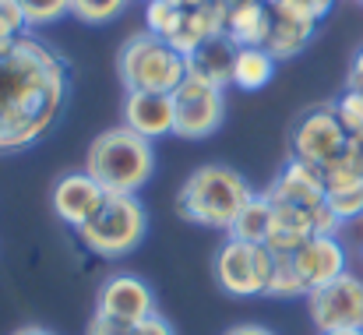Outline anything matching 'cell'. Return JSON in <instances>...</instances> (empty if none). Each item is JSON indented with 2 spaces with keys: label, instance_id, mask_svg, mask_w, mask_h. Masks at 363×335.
Returning a JSON list of instances; mask_svg holds the SVG:
<instances>
[{
  "label": "cell",
  "instance_id": "cell-23",
  "mask_svg": "<svg viewBox=\"0 0 363 335\" xmlns=\"http://www.w3.org/2000/svg\"><path fill=\"white\" fill-rule=\"evenodd\" d=\"M180 14H184V7H177L173 0H148L145 4V32L169 39L180 25Z\"/></svg>",
  "mask_w": 363,
  "mask_h": 335
},
{
  "label": "cell",
  "instance_id": "cell-8",
  "mask_svg": "<svg viewBox=\"0 0 363 335\" xmlns=\"http://www.w3.org/2000/svg\"><path fill=\"white\" fill-rule=\"evenodd\" d=\"M173 110H177V127L173 134L177 138H187V141H201V138H212L223 120H226V92L205 78H194L187 75L180 82V89L173 92Z\"/></svg>",
  "mask_w": 363,
  "mask_h": 335
},
{
  "label": "cell",
  "instance_id": "cell-28",
  "mask_svg": "<svg viewBox=\"0 0 363 335\" xmlns=\"http://www.w3.org/2000/svg\"><path fill=\"white\" fill-rule=\"evenodd\" d=\"M127 335H177V332H173V325L155 311L152 318H145V322H138L134 329H127Z\"/></svg>",
  "mask_w": 363,
  "mask_h": 335
},
{
  "label": "cell",
  "instance_id": "cell-4",
  "mask_svg": "<svg viewBox=\"0 0 363 335\" xmlns=\"http://www.w3.org/2000/svg\"><path fill=\"white\" fill-rule=\"evenodd\" d=\"M117 78L127 92H177L187 78V57L162 35L134 32L117 50Z\"/></svg>",
  "mask_w": 363,
  "mask_h": 335
},
{
  "label": "cell",
  "instance_id": "cell-25",
  "mask_svg": "<svg viewBox=\"0 0 363 335\" xmlns=\"http://www.w3.org/2000/svg\"><path fill=\"white\" fill-rule=\"evenodd\" d=\"M28 28H43V25H53L60 21L64 14H71V0H18Z\"/></svg>",
  "mask_w": 363,
  "mask_h": 335
},
{
  "label": "cell",
  "instance_id": "cell-26",
  "mask_svg": "<svg viewBox=\"0 0 363 335\" xmlns=\"http://www.w3.org/2000/svg\"><path fill=\"white\" fill-rule=\"evenodd\" d=\"M346 134L350 138H363V89H342V96L332 103Z\"/></svg>",
  "mask_w": 363,
  "mask_h": 335
},
{
  "label": "cell",
  "instance_id": "cell-7",
  "mask_svg": "<svg viewBox=\"0 0 363 335\" xmlns=\"http://www.w3.org/2000/svg\"><path fill=\"white\" fill-rule=\"evenodd\" d=\"M346 145H350V134L339 120V113L332 103H321V106H311L293 120V131H289V159H300V163H311L318 170L339 163L346 155Z\"/></svg>",
  "mask_w": 363,
  "mask_h": 335
},
{
  "label": "cell",
  "instance_id": "cell-18",
  "mask_svg": "<svg viewBox=\"0 0 363 335\" xmlns=\"http://www.w3.org/2000/svg\"><path fill=\"white\" fill-rule=\"evenodd\" d=\"M275 64L279 60L264 46H237L230 85H237L240 92H257V89H264L275 78Z\"/></svg>",
  "mask_w": 363,
  "mask_h": 335
},
{
  "label": "cell",
  "instance_id": "cell-9",
  "mask_svg": "<svg viewBox=\"0 0 363 335\" xmlns=\"http://www.w3.org/2000/svg\"><path fill=\"white\" fill-rule=\"evenodd\" d=\"M307 314L321 335L339 332V329H363V279L357 272H346L332 279L328 286L311 290Z\"/></svg>",
  "mask_w": 363,
  "mask_h": 335
},
{
  "label": "cell",
  "instance_id": "cell-15",
  "mask_svg": "<svg viewBox=\"0 0 363 335\" xmlns=\"http://www.w3.org/2000/svg\"><path fill=\"white\" fill-rule=\"evenodd\" d=\"M223 32H226V7H223V0H212V4H201V7H184L180 25L169 35V46L177 53L191 57L201 43H208V39H216Z\"/></svg>",
  "mask_w": 363,
  "mask_h": 335
},
{
  "label": "cell",
  "instance_id": "cell-29",
  "mask_svg": "<svg viewBox=\"0 0 363 335\" xmlns=\"http://www.w3.org/2000/svg\"><path fill=\"white\" fill-rule=\"evenodd\" d=\"M346 89H363V46L350 60V75H346Z\"/></svg>",
  "mask_w": 363,
  "mask_h": 335
},
{
  "label": "cell",
  "instance_id": "cell-30",
  "mask_svg": "<svg viewBox=\"0 0 363 335\" xmlns=\"http://www.w3.org/2000/svg\"><path fill=\"white\" fill-rule=\"evenodd\" d=\"M89 335H127V329L110 325V322H103V318H96V314H92V322H89Z\"/></svg>",
  "mask_w": 363,
  "mask_h": 335
},
{
  "label": "cell",
  "instance_id": "cell-1",
  "mask_svg": "<svg viewBox=\"0 0 363 335\" xmlns=\"http://www.w3.org/2000/svg\"><path fill=\"white\" fill-rule=\"evenodd\" d=\"M71 92V64L35 35L0 53V155L39 145L60 120Z\"/></svg>",
  "mask_w": 363,
  "mask_h": 335
},
{
  "label": "cell",
  "instance_id": "cell-24",
  "mask_svg": "<svg viewBox=\"0 0 363 335\" xmlns=\"http://www.w3.org/2000/svg\"><path fill=\"white\" fill-rule=\"evenodd\" d=\"M130 0H71V14L85 25H106L117 14H123Z\"/></svg>",
  "mask_w": 363,
  "mask_h": 335
},
{
  "label": "cell",
  "instance_id": "cell-27",
  "mask_svg": "<svg viewBox=\"0 0 363 335\" xmlns=\"http://www.w3.org/2000/svg\"><path fill=\"white\" fill-rule=\"evenodd\" d=\"M25 32H28V21H25L18 0H0V53H7Z\"/></svg>",
  "mask_w": 363,
  "mask_h": 335
},
{
  "label": "cell",
  "instance_id": "cell-13",
  "mask_svg": "<svg viewBox=\"0 0 363 335\" xmlns=\"http://www.w3.org/2000/svg\"><path fill=\"white\" fill-rule=\"evenodd\" d=\"M293 265H296L300 279L307 282V290H318L350 272V251L339 240V233H325V236H311L293 254Z\"/></svg>",
  "mask_w": 363,
  "mask_h": 335
},
{
  "label": "cell",
  "instance_id": "cell-34",
  "mask_svg": "<svg viewBox=\"0 0 363 335\" xmlns=\"http://www.w3.org/2000/svg\"><path fill=\"white\" fill-rule=\"evenodd\" d=\"M177 7H201V4H212V0H173Z\"/></svg>",
  "mask_w": 363,
  "mask_h": 335
},
{
  "label": "cell",
  "instance_id": "cell-2",
  "mask_svg": "<svg viewBox=\"0 0 363 335\" xmlns=\"http://www.w3.org/2000/svg\"><path fill=\"white\" fill-rule=\"evenodd\" d=\"M254 194L257 191L250 187V180L240 170H233L226 163H205L177 191V216L194 226L230 233V226L237 223V216Z\"/></svg>",
  "mask_w": 363,
  "mask_h": 335
},
{
  "label": "cell",
  "instance_id": "cell-3",
  "mask_svg": "<svg viewBox=\"0 0 363 335\" xmlns=\"http://www.w3.org/2000/svg\"><path fill=\"white\" fill-rule=\"evenodd\" d=\"M85 173L103 184V191L138 194L155 173V148L130 127H106L92 138L85 155Z\"/></svg>",
  "mask_w": 363,
  "mask_h": 335
},
{
  "label": "cell",
  "instance_id": "cell-10",
  "mask_svg": "<svg viewBox=\"0 0 363 335\" xmlns=\"http://www.w3.org/2000/svg\"><path fill=\"white\" fill-rule=\"evenodd\" d=\"M155 314V290L130 275V272H113L99 282L96 290V318L121 325V329H134L138 322Z\"/></svg>",
  "mask_w": 363,
  "mask_h": 335
},
{
  "label": "cell",
  "instance_id": "cell-14",
  "mask_svg": "<svg viewBox=\"0 0 363 335\" xmlns=\"http://www.w3.org/2000/svg\"><path fill=\"white\" fill-rule=\"evenodd\" d=\"M123 127L134 134L155 141L169 138L177 127V110H173V92H127L123 96Z\"/></svg>",
  "mask_w": 363,
  "mask_h": 335
},
{
  "label": "cell",
  "instance_id": "cell-32",
  "mask_svg": "<svg viewBox=\"0 0 363 335\" xmlns=\"http://www.w3.org/2000/svg\"><path fill=\"white\" fill-rule=\"evenodd\" d=\"M346 155H350L357 166H363V138H350V148H346Z\"/></svg>",
  "mask_w": 363,
  "mask_h": 335
},
{
  "label": "cell",
  "instance_id": "cell-37",
  "mask_svg": "<svg viewBox=\"0 0 363 335\" xmlns=\"http://www.w3.org/2000/svg\"><path fill=\"white\" fill-rule=\"evenodd\" d=\"M360 4H363V0H360Z\"/></svg>",
  "mask_w": 363,
  "mask_h": 335
},
{
  "label": "cell",
  "instance_id": "cell-19",
  "mask_svg": "<svg viewBox=\"0 0 363 335\" xmlns=\"http://www.w3.org/2000/svg\"><path fill=\"white\" fill-rule=\"evenodd\" d=\"M314 28H318V25L289 21V18H275V14H272V32H268L264 50H268L275 60H289V57H296V53H303V50L311 46Z\"/></svg>",
  "mask_w": 363,
  "mask_h": 335
},
{
  "label": "cell",
  "instance_id": "cell-21",
  "mask_svg": "<svg viewBox=\"0 0 363 335\" xmlns=\"http://www.w3.org/2000/svg\"><path fill=\"white\" fill-rule=\"evenodd\" d=\"M307 282L300 279L296 265H293V254H275L272 261V279H268V293L264 297H275V300H296L303 297L307 300Z\"/></svg>",
  "mask_w": 363,
  "mask_h": 335
},
{
  "label": "cell",
  "instance_id": "cell-36",
  "mask_svg": "<svg viewBox=\"0 0 363 335\" xmlns=\"http://www.w3.org/2000/svg\"><path fill=\"white\" fill-rule=\"evenodd\" d=\"M145 4H148V0H145Z\"/></svg>",
  "mask_w": 363,
  "mask_h": 335
},
{
  "label": "cell",
  "instance_id": "cell-5",
  "mask_svg": "<svg viewBox=\"0 0 363 335\" xmlns=\"http://www.w3.org/2000/svg\"><path fill=\"white\" fill-rule=\"evenodd\" d=\"M148 233V212L138 194L106 191L96 216L78 229V240L99 258H123L141 247Z\"/></svg>",
  "mask_w": 363,
  "mask_h": 335
},
{
  "label": "cell",
  "instance_id": "cell-31",
  "mask_svg": "<svg viewBox=\"0 0 363 335\" xmlns=\"http://www.w3.org/2000/svg\"><path fill=\"white\" fill-rule=\"evenodd\" d=\"M223 335H275V332H272V329H264V325H250V322H243V325L226 329Z\"/></svg>",
  "mask_w": 363,
  "mask_h": 335
},
{
  "label": "cell",
  "instance_id": "cell-12",
  "mask_svg": "<svg viewBox=\"0 0 363 335\" xmlns=\"http://www.w3.org/2000/svg\"><path fill=\"white\" fill-rule=\"evenodd\" d=\"M106 191L96 177H89L85 170H74V173H64L57 184H53V194H50V205H53V216L64 226H71L74 233L96 216V209L103 205Z\"/></svg>",
  "mask_w": 363,
  "mask_h": 335
},
{
  "label": "cell",
  "instance_id": "cell-11",
  "mask_svg": "<svg viewBox=\"0 0 363 335\" xmlns=\"http://www.w3.org/2000/svg\"><path fill=\"white\" fill-rule=\"evenodd\" d=\"M272 205L279 209H303V212H314L325 205V173L311 163H300V159H289L275 180L261 191Z\"/></svg>",
  "mask_w": 363,
  "mask_h": 335
},
{
  "label": "cell",
  "instance_id": "cell-20",
  "mask_svg": "<svg viewBox=\"0 0 363 335\" xmlns=\"http://www.w3.org/2000/svg\"><path fill=\"white\" fill-rule=\"evenodd\" d=\"M272 219H275V205H272L264 194H254V198L243 205L237 223L230 226V236H233V240H247V243H268Z\"/></svg>",
  "mask_w": 363,
  "mask_h": 335
},
{
  "label": "cell",
  "instance_id": "cell-16",
  "mask_svg": "<svg viewBox=\"0 0 363 335\" xmlns=\"http://www.w3.org/2000/svg\"><path fill=\"white\" fill-rule=\"evenodd\" d=\"M233 57H237V43L223 32V35H216V39L201 43V46L187 57V75L205 78V82H212V85L226 89V85H230V78H233Z\"/></svg>",
  "mask_w": 363,
  "mask_h": 335
},
{
  "label": "cell",
  "instance_id": "cell-22",
  "mask_svg": "<svg viewBox=\"0 0 363 335\" xmlns=\"http://www.w3.org/2000/svg\"><path fill=\"white\" fill-rule=\"evenodd\" d=\"M268 11L275 18H289V21H307V25H318L332 7L335 0H264Z\"/></svg>",
  "mask_w": 363,
  "mask_h": 335
},
{
  "label": "cell",
  "instance_id": "cell-33",
  "mask_svg": "<svg viewBox=\"0 0 363 335\" xmlns=\"http://www.w3.org/2000/svg\"><path fill=\"white\" fill-rule=\"evenodd\" d=\"M11 335H57V332H50V329H43V325H21V329H14Z\"/></svg>",
  "mask_w": 363,
  "mask_h": 335
},
{
  "label": "cell",
  "instance_id": "cell-17",
  "mask_svg": "<svg viewBox=\"0 0 363 335\" xmlns=\"http://www.w3.org/2000/svg\"><path fill=\"white\" fill-rule=\"evenodd\" d=\"M272 32V11L264 0H243L226 7V35L237 46H264Z\"/></svg>",
  "mask_w": 363,
  "mask_h": 335
},
{
  "label": "cell",
  "instance_id": "cell-6",
  "mask_svg": "<svg viewBox=\"0 0 363 335\" xmlns=\"http://www.w3.org/2000/svg\"><path fill=\"white\" fill-rule=\"evenodd\" d=\"M272 261H275V254L264 243H247V240L226 236L223 247L212 258L216 286L226 297H237V300L264 297L268 293V279H272Z\"/></svg>",
  "mask_w": 363,
  "mask_h": 335
},
{
  "label": "cell",
  "instance_id": "cell-35",
  "mask_svg": "<svg viewBox=\"0 0 363 335\" xmlns=\"http://www.w3.org/2000/svg\"><path fill=\"white\" fill-rule=\"evenodd\" d=\"M325 335H363V329H339V332H325Z\"/></svg>",
  "mask_w": 363,
  "mask_h": 335
}]
</instances>
